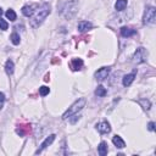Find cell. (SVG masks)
I'll return each mask as SVG.
<instances>
[{"label": "cell", "instance_id": "1", "mask_svg": "<svg viewBox=\"0 0 156 156\" xmlns=\"http://www.w3.org/2000/svg\"><path fill=\"white\" fill-rule=\"evenodd\" d=\"M49 14H50V6L48 4H43L42 6L37 10V12L31 16L32 17V20H31L32 27H34V28L38 27L45 19H47Z\"/></svg>", "mask_w": 156, "mask_h": 156}, {"label": "cell", "instance_id": "2", "mask_svg": "<svg viewBox=\"0 0 156 156\" xmlns=\"http://www.w3.org/2000/svg\"><path fill=\"white\" fill-rule=\"evenodd\" d=\"M84 105H85V99H84V98H80V99H78L76 102H73V104H72L71 107H68L67 111L62 115V118H63V120H67V118L72 117L73 115L78 113L80 110L84 107Z\"/></svg>", "mask_w": 156, "mask_h": 156}, {"label": "cell", "instance_id": "3", "mask_svg": "<svg viewBox=\"0 0 156 156\" xmlns=\"http://www.w3.org/2000/svg\"><path fill=\"white\" fill-rule=\"evenodd\" d=\"M155 20H156V9L154 6H148L145 9V12H144L143 23L144 25H151L155 22Z\"/></svg>", "mask_w": 156, "mask_h": 156}, {"label": "cell", "instance_id": "4", "mask_svg": "<svg viewBox=\"0 0 156 156\" xmlns=\"http://www.w3.org/2000/svg\"><path fill=\"white\" fill-rule=\"evenodd\" d=\"M146 57H148V51L144 48H138L137 51L134 53V55H133V62H134V63L145 62Z\"/></svg>", "mask_w": 156, "mask_h": 156}, {"label": "cell", "instance_id": "5", "mask_svg": "<svg viewBox=\"0 0 156 156\" xmlns=\"http://www.w3.org/2000/svg\"><path fill=\"white\" fill-rule=\"evenodd\" d=\"M110 73V67H101L95 72V78L98 80H104L105 78H107Z\"/></svg>", "mask_w": 156, "mask_h": 156}, {"label": "cell", "instance_id": "6", "mask_svg": "<svg viewBox=\"0 0 156 156\" xmlns=\"http://www.w3.org/2000/svg\"><path fill=\"white\" fill-rule=\"evenodd\" d=\"M55 137H56L55 134H51V135H49V137L47 138V139H45V140L42 143V145H40V148L37 150V151H36V154H40V153H42L44 149H47L49 145H51V143H53V142L55 140Z\"/></svg>", "mask_w": 156, "mask_h": 156}, {"label": "cell", "instance_id": "7", "mask_svg": "<svg viewBox=\"0 0 156 156\" xmlns=\"http://www.w3.org/2000/svg\"><path fill=\"white\" fill-rule=\"evenodd\" d=\"M96 129L99 133H101V134H107V133H110V131H111V127H110L109 122L104 121V122H100L96 124Z\"/></svg>", "mask_w": 156, "mask_h": 156}, {"label": "cell", "instance_id": "8", "mask_svg": "<svg viewBox=\"0 0 156 156\" xmlns=\"http://www.w3.org/2000/svg\"><path fill=\"white\" fill-rule=\"evenodd\" d=\"M91 27H93V25H91L90 22H88V21H80L78 23V31L80 33H83V32L89 31Z\"/></svg>", "mask_w": 156, "mask_h": 156}, {"label": "cell", "instance_id": "9", "mask_svg": "<svg viewBox=\"0 0 156 156\" xmlns=\"http://www.w3.org/2000/svg\"><path fill=\"white\" fill-rule=\"evenodd\" d=\"M34 8H37V5H25L22 8V14L27 17H31L34 14Z\"/></svg>", "mask_w": 156, "mask_h": 156}, {"label": "cell", "instance_id": "10", "mask_svg": "<svg viewBox=\"0 0 156 156\" xmlns=\"http://www.w3.org/2000/svg\"><path fill=\"white\" fill-rule=\"evenodd\" d=\"M137 33L135 30H132V28L129 27H122L121 28V36L122 37H132V36H134V34Z\"/></svg>", "mask_w": 156, "mask_h": 156}, {"label": "cell", "instance_id": "11", "mask_svg": "<svg viewBox=\"0 0 156 156\" xmlns=\"http://www.w3.org/2000/svg\"><path fill=\"white\" fill-rule=\"evenodd\" d=\"M112 143L115 144V146L116 148H118V149H123L124 146H126V143H124V140L121 138L120 135H115L113 138H112Z\"/></svg>", "mask_w": 156, "mask_h": 156}, {"label": "cell", "instance_id": "12", "mask_svg": "<svg viewBox=\"0 0 156 156\" xmlns=\"http://www.w3.org/2000/svg\"><path fill=\"white\" fill-rule=\"evenodd\" d=\"M83 66V60L82 59H73L71 61V68L73 71H79Z\"/></svg>", "mask_w": 156, "mask_h": 156}, {"label": "cell", "instance_id": "13", "mask_svg": "<svg viewBox=\"0 0 156 156\" xmlns=\"http://www.w3.org/2000/svg\"><path fill=\"white\" fill-rule=\"evenodd\" d=\"M135 78V74L134 73H131V74H126V76L123 77V80H122V83L124 87H129L132 83H133V80H134Z\"/></svg>", "mask_w": 156, "mask_h": 156}, {"label": "cell", "instance_id": "14", "mask_svg": "<svg viewBox=\"0 0 156 156\" xmlns=\"http://www.w3.org/2000/svg\"><path fill=\"white\" fill-rule=\"evenodd\" d=\"M107 146H109L107 143H105V142H101L100 143V145L98 146V153H99L100 156H105L107 154V151H109V148Z\"/></svg>", "mask_w": 156, "mask_h": 156}, {"label": "cell", "instance_id": "15", "mask_svg": "<svg viewBox=\"0 0 156 156\" xmlns=\"http://www.w3.org/2000/svg\"><path fill=\"white\" fill-rule=\"evenodd\" d=\"M127 5H128V1L127 0H117L116 4H115V9H116L117 11H123Z\"/></svg>", "mask_w": 156, "mask_h": 156}, {"label": "cell", "instance_id": "16", "mask_svg": "<svg viewBox=\"0 0 156 156\" xmlns=\"http://www.w3.org/2000/svg\"><path fill=\"white\" fill-rule=\"evenodd\" d=\"M14 67H15V65H14L12 60H8L6 63H5V71H6L8 74H12L14 73Z\"/></svg>", "mask_w": 156, "mask_h": 156}, {"label": "cell", "instance_id": "17", "mask_svg": "<svg viewBox=\"0 0 156 156\" xmlns=\"http://www.w3.org/2000/svg\"><path fill=\"white\" fill-rule=\"evenodd\" d=\"M10 39H11V42H12L14 45H19L20 42H21V38H20V36L17 33H12V34H11Z\"/></svg>", "mask_w": 156, "mask_h": 156}, {"label": "cell", "instance_id": "18", "mask_svg": "<svg viewBox=\"0 0 156 156\" xmlns=\"http://www.w3.org/2000/svg\"><path fill=\"white\" fill-rule=\"evenodd\" d=\"M95 94L98 95V96H105L106 95V89L104 88L102 85H99L96 88V90H95Z\"/></svg>", "mask_w": 156, "mask_h": 156}, {"label": "cell", "instance_id": "19", "mask_svg": "<svg viewBox=\"0 0 156 156\" xmlns=\"http://www.w3.org/2000/svg\"><path fill=\"white\" fill-rule=\"evenodd\" d=\"M6 17H8V20H10V21H15L16 20V12L12 10V9H10V10H8L6 11Z\"/></svg>", "mask_w": 156, "mask_h": 156}, {"label": "cell", "instance_id": "20", "mask_svg": "<svg viewBox=\"0 0 156 156\" xmlns=\"http://www.w3.org/2000/svg\"><path fill=\"white\" fill-rule=\"evenodd\" d=\"M49 93H50V89L48 88V87L43 85V87H40V88H39V94L42 95V96H45V95H48Z\"/></svg>", "mask_w": 156, "mask_h": 156}, {"label": "cell", "instance_id": "21", "mask_svg": "<svg viewBox=\"0 0 156 156\" xmlns=\"http://www.w3.org/2000/svg\"><path fill=\"white\" fill-rule=\"evenodd\" d=\"M9 28V23L5 20H3L1 17H0V30H3V31H6Z\"/></svg>", "mask_w": 156, "mask_h": 156}, {"label": "cell", "instance_id": "22", "mask_svg": "<svg viewBox=\"0 0 156 156\" xmlns=\"http://www.w3.org/2000/svg\"><path fill=\"white\" fill-rule=\"evenodd\" d=\"M139 102L142 104L143 107L145 109V110H149V109H150V101H149V100H140Z\"/></svg>", "mask_w": 156, "mask_h": 156}, {"label": "cell", "instance_id": "23", "mask_svg": "<svg viewBox=\"0 0 156 156\" xmlns=\"http://www.w3.org/2000/svg\"><path fill=\"white\" fill-rule=\"evenodd\" d=\"M4 102H5V94L0 91V109H3Z\"/></svg>", "mask_w": 156, "mask_h": 156}, {"label": "cell", "instance_id": "24", "mask_svg": "<svg viewBox=\"0 0 156 156\" xmlns=\"http://www.w3.org/2000/svg\"><path fill=\"white\" fill-rule=\"evenodd\" d=\"M148 129H149V131H151V132L155 131V123H154V122H150V123L148 124Z\"/></svg>", "mask_w": 156, "mask_h": 156}, {"label": "cell", "instance_id": "25", "mask_svg": "<svg viewBox=\"0 0 156 156\" xmlns=\"http://www.w3.org/2000/svg\"><path fill=\"white\" fill-rule=\"evenodd\" d=\"M1 15H3V9L0 8V16H1Z\"/></svg>", "mask_w": 156, "mask_h": 156}]
</instances>
